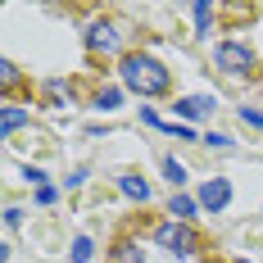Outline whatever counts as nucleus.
Instances as JSON below:
<instances>
[{
  "label": "nucleus",
  "instance_id": "nucleus-5",
  "mask_svg": "<svg viewBox=\"0 0 263 263\" xmlns=\"http://www.w3.org/2000/svg\"><path fill=\"white\" fill-rule=\"evenodd\" d=\"M86 50H91V54H109V50H118V32H114V23L96 18V23L86 27Z\"/></svg>",
  "mask_w": 263,
  "mask_h": 263
},
{
  "label": "nucleus",
  "instance_id": "nucleus-11",
  "mask_svg": "<svg viewBox=\"0 0 263 263\" xmlns=\"http://www.w3.org/2000/svg\"><path fill=\"white\" fill-rule=\"evenodd\" d=\"M118 100H123V96H118V86H105V91L96 96V109H100V114H114V109H118Z\"/></svg>",
  "mask_w": 263,
  "mask_h": 263
},
{
  "label": "nucleus",
  "instance_id": "nucleus-13",
  "mask_svg": "<svg viewBox=\"0 0 263 263\" xmlns=\"http://www.w3.org/2000/svg\"><path fill=\"white\" fill-rule=\"evenodd\" d=\"M73 263H91V240H86V236L73 240Z\"/></svg>",
  "mask_w": 263,
  "mask_h": 263
},
{
  "label": "nucleus",
  "instance_id": "nucleus-3",
  "mask_svg": "<svg viewBox=\"0 0 263 263\" xmlns=\"http://www.w3.org/2000/svg\"><path fill=\"white\" fill-rule=\"evenodd\" d=\"M155 240L168 250V254H195V236H191V227L186 222H159L155 227Z\"/></svg>",
  "mask_w": 263,
  "mask_h": 263
},
{
  "label": "nucleus",
  "instance_id": "nucleus-9",
  "mask_svg": "<svg viewBox=\"0 0 263 263\" xmlns=\"http://www.w3.org/2000/svg\"><path fill=\"white\" fill-rule=\"evenodd\" d=\"M168 213H173V222H186V218H195V200L191 195H173Z\"/></svg>",
  "mask_w": 263,
  "mask_h": 263
},
{
  "label": "nucleus",
  "instance_id": "nucleus-1",
  "mask_svg": "<svg viewBox=\"0 0 263 263\" xmlns=\"http://www.w3.org/2000/svg\"><path fill=\"white\" fill-rule=\"evenodd\" d=\"M118 73H123V86L136 91V96H163L168 91V68L155 54H127Z\"/></svg>",
  "mask_w": 263,
  "mask_h": 263
},
{
  "label": "nucleus",
  "instance_id": "nucleus-7",
  "mask_svg": "<svg viewBox=\"0 0 263 263\" xmlns=\"http://www.w3.org/2000/svg\"><path fill=\"white\" fill-rule=\"evenodd\" d=\"M118 191H123V195H127V200H141V204H145V200H150V186L141 182V177H136V173H123V177H118Z\"/></svg>",
  "mask_w": 263,
  "mask_h": 263
},
{
  "label": "nucleus",
  "instance_id": "nucleus-8",
  "mask_svg": "<svg viewBox=\"0 0 263 263\" xmlns=\"http://www.w3.org/2000/svg\"><path fill=\"white\" fill-rule=\"evenodd\" d=\"M23 123H27V114H23V109H18V105H5V114H0V132H5V136H14V132L23 127Z\"/></svg>",
  "mask_w": 263,
  "mask_h": 263
},
{
  "label": "nucleus",
  "instance_id": "nucleus-10",
  "mask_svg": "<svg viewBox=\"0 0 263 263\" xmlns=\"http://www.w3.org/2000/svg\"><path fill=\"white\" fill-rule=\"evenodd\" d=\"M114 263H145V254H141V245H132V240H123V245L114 250Z\"/></svg>",
  "mask_w": 263,
  "mask_h": 263
},
{
  "label": "nucleus",
  "instance_id": "nucleus-16",
  "mask_svg": "<svg viewBox=\"0 0 263 263\" xmlns=\"http://www.w3.org/2000/svg\"><path fill=\"white\" fill-rule=\"evenodd\" d=\"M209 145H218V150H227V145H232V136H222V132H209Z\"/></svg>",
  "mask_w": 263,
  "mask_h": 263
},
{
  "label": "nucleus",
  "instance_id": "nucleus-15",
  "mask_svg": "<svg viewBox=\"0 0 263 263\" xmlns=\"http://www.w3.org/2000/svg\"><path fill=\"white\" fill-rule=\"evenodd\" d=\"M0 78H5V86H14V82H18V68L5 59V64H0Z\"/></svg>",
  "mask_w": 263,
  "mask_h": 263
},
{
  "label": "nucleus",
  "instance_id": "nucleus-14",
  "mask_svg": "<svg viewBox=\"0 0 263 263\" xmlns=\"http://www.w3.org/2000/svg\"><path fill=\"white\" fill-rule=\"evenodd\" d=\"M240 123H245V127H263V114L259 109H240Z\"/></svg>",
  "mask_w": 263,
  "mask_h": 263
},
{
  "label": "nucleus",
  "instance_id": "nucleus-6",
  "mask_svg": "<svg viewBox=\"0 0 263 263\" xmlns=\"http://www.w3.org/2000/svg\"><path fill=\"white\" fill-rule=\"evenodd\" d=\"M218 105V100H209V96H186V100H177V114H182V118H200V114H209V109Z\"/></svg>",
  "mask_w": 263,
  "mask_h": 263
},
{
  "label": "nucleus",
  "instance_id": "nucleus-12",
  "mask_svg": "<svg viewBox=\"0 0 263 263\" xmlns=\"http://www.w3.org/2000/svg\"><path fill=\"white\" fill-rule=\"evenodd\" d=\"M163 173H168V182H173V186H182V182H186V168L177 163V159H163Z\"/></svg>",
  "mask_w": 263,
  "mask_h": 263
},
{
  "label": "nucleus",
  "instance_id": "nucleus-2",
  "mask_svg": "<svg viewBox=\"0 0 263 263\" xmlns=\"http://www.w3.org/2000/svg\"><path fill=\"white\" fill-rule=\"evenodd\" d=\"M213 64H218L222 73L240 78V73H250V68H254V50H250V46H240V41H222V46L213 50Z\"/></svg>",
  "mask_w": 263,
  "mask_h": 263
},
{
  "label": "nucleus",
  "instance_id": "nucleus-4",
  "mask_svg": "<svg viewBox=\"0 0 263 263\" xmlns=\"http://www.w3.org/2000/svg\"><path fill=\"white\" fill-rule=\"evenodd\" d=\"M227 200H232V182H227V177H209V182L200 186V209L222 213V209H227Z\"/></svg>",
  "mask_w": 263,
  "mask_h": 263
}]
</instances>
